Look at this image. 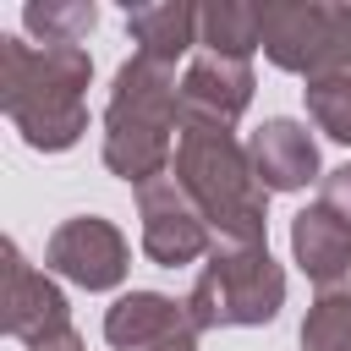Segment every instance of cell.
I'll return each instance as SVG.
<instances>
[{
  "label": "cell",
  "mask_w": 351,
  "mask_h": 351,
  "mask_svg": "<svg viewBox=\"0 0 351 351\" xmlns=\"http://www.w3.org/2000/svg\"><path fill=\"white\" fill-rule=\"evenodd\" d=\"M126 33H132L137 55L176 66L181 55L197 49V5H186V0H143V5H126Z\"/></svg>",
  "instance_id": "13"
},
{
  "label": "cell",
  "mask_w": 351,
  "mask_h": 351,
  "mask_svg": "<svg viewBox=\"0 0 351 351\" xmlns=\"http://www.w3.org/2000/svg\"><path fill=\"white\" fill-rule=\"evenodd\" d=\"M93 60L82 44H27L0 33V110L38 154H66L88 132Z\"/></svg>",
  "instance_id": "1"
},
{
  "label": "cell",
  "mask_w": 351,
  "mask_h": 351,
  "mask_svg": "<svg viewBox=\"0 0 351 351\" xmlns=\"http://www.w3.org/2000/svg\"><path fill=\"white\" fill-rule=\"evenodd\" d=\"M0 329L22 346H38V340H55L71 329L66 291L49 274H38L16 241L0 247Z\"/></svg>",
  "instance_id": "8"
},
{
  "label": "cell",
  "mask_w": 351,
  "mask_h": 351,
  "mask_svg": "<svg viewBox=\"0 0 351 351\" xmlns=\"http://www.w3.org/2000/svg\"><path fill=\"white\" fill-rule=\"evenodd\" d=\"M181 137V77L165 60L132 55L104 104V170L121 176L132 192L170 176Z\"/></svg>",
  "instance_id": "2"
},
{
  "label": "cell",
  "mask_w": 351,
  "mask_h": 351,
  "mask_svg": "<svg viewBox=\"0 0 351 351\" xmlns=\"http://www.w3.org/2000/svg\"><path fill=\"white\" fill-rule=\"evenodd\" d=\"M27 351H88V346H82V335H77V329H66V335L38 340V346H27Z\"/></svg>",
  "instance_id": "19"
},
{
  "label": "cell",
  "mask_w": 351,
  "mask_h": 351,
  "mask_svg": "<svg viewBox=\"0 0 351 351\" xmlns=\"http://www.w3.org/2000/svg\"><path fill=\"white\" fill-rule=\"evenodd\" d=\"M137 219H143V252L159 269H181V263H197L214 252V230L176 176L137 186Z\"/></svg>",
  "instance_id": "7"
},
{
  "label": "cell",
  "mask_w": 351,
  "mask_h": 351,
  "mask_svg": "<svg viewBox=\"0 0 351 351\" xmlns=\"http://www.w3.org/2000/svg\"><path fill=\"white\" fill-rule=\"evenodd\" d=\"M197 49L230 55V60H252L263 49L258 5L252 0H208V5H197Z\"/></svg>",
  "instance_id": "14"
},
{
  "label": "cell",
  "mask_w": 351,
  "mask_h": 351,
  "mask_svg": "<svg viewBox=\"0 0 351 351\" xmlns=\"http://www.w3.org/2000/svg\"><path fill=\"white\" fill-rule=\"evenodd\" d=\"M126 269H132V247L104 214H71L44 241V274H60L82 291H115Z\"/></svg>",
  "instance_id": "6"
},
{
  "label": "cell",
  "mask_w": 351,
  "mask_h": 351,
  "mask_svg": "<svg viewBox=\"0 0 351 351\" xmlns=\"http://www.w3.org/2000/svg\"><path fill=\"white\" fill-rule=\"evenodd\" d=\"M263 55L269 66L324 82L351 71V5L340 0H263Z\"/></svg>",
  "instance_id": "5"
},
{
  "label": "cell",
  "mask_w": 351,
  "mask_h": 351,
  "mask_svg": "<svg viewBox=\"0 0 351 351\" xmlns=\"http://www.w3.org/2000/svg\"><path fill=\"white\" fill-rule=\"evenodd\" d=\"M318 203H324V208H335V214L351 225V165H335V170L318 181Z\"/></svg>",
  "instance_id": "18"
},
{
  "label": "cell",
  "mask_w": 351,
  "mask_h": 351,
  "mask_svg": "<svg viewBox=\"0 0 351 351\" xmlns=\"http://www.w3.org/2000/svg\"><path fill=\"white\" fill-rule=\"evenodd\" d=\"M104 340L115 351H165L176 340H197V329L186 318V302L165 291H126L104 313Z\"/></svg>",
  "instance_id": "10"
},
{
  "label": "cell",
  "mask_w": 351,
  "mask_h": 351,
  "mask_svg": "<svg viewBox=\"0 0 351 351\" xmlns=\"http://www.w3.org/2000/svg\"><path fill=\"white\" fill-rule=\"evenodd\" d=\"M285 307V269L269 258V241H214L203 258L192 291H186V318L192 329H258L274 324Z\"/></svg>",
  "instance_id": "4"
},
{
  "label": "cell",
  "mask_w": 351,
  "mask_h": 351,
  "mask_svg": "<svg viewBox=\"0 0 351 351\" xmlns=\"http://www.w3.org/2000/svg\"><path fill=\"white\" fill-rule=\"evenodd\" d=\"M307 115L324 137L335 143H351V71L346 77H324V82H307Z\"/></svg>",
  "instance_id": "17"
},
{
  "label": "cell",
  "mask_w": 351,
  "mask_h": 351,
  "mask_svg": "<svg viewBox=\"0 0 351 351\" xmlns=\"http://www.w3.org/2000/svg\"><path fill=\"white\" fill-rule=\"evenodd\" d=\"M22 27L38 44H82L99 27V5L93 0H27L22 5Z\"/></svg>",
  "instance_id": "15"
},
{
  "label": "cell",
  "mask_w": 351,
  "mask_h": 351,
  "mask_svg": "<svg viewBox=\"0 0 351 351\" xmlns=\"http://www.w3.org/2000/svg\"><path fill=\"white\" fill-rule=\"evenodd\" d=\"M247 159H252L263 192H302L307 181H324V176H318V143H313V132H307L302 121H291V115L263 121V126L252 132V143H247Z\"/></svg>",
  "instance_id": "11"
},
{
  "label": "cell",
  "mask_w": 351,
  "mask_h": 351,
  "mask_svg": "<svg viewBox=\"0 0 351 351\" xmlns=\"http://www.w3.org/2000/svg\"><path fill=\"white\" fill-rule=\"evenodd\" d=\"M302 351H351V274L313 296L302 318Z\"/></svg>",
  "instance_id": "16"
},
{
  "label": "cell",
  "mask_w": 351,
  "mask_h": 351,
  "mask_svg": "<svg viewBox=\"0 0 351 351\" xmlns=\"http://www.w3.org/2000/svg\"><path fill=\"white\" fill-rule=\"evenodd\" d=\"M291 258L302 263V274H307L318 291L340 285V280L351 274V225H346L335 208H324V203L302 208V214L291 219Z\"/></svg>",
  "instance_id": "12"
},
{
  "label": "cell",
  "mask_w": 351,
  "mask_h": 351,
  "mask_svg": "<svg viewBox=\"0 0 351 351\" xmlns=\"http://www.w3.org/2000/svg\"><path fill=\"white\" fill-rule=\"evenodd\" d=\"M252 104V60L197 49L181 71V126H236Z\"/></svg>",
  "instance_id": "9"
},
{
  "label": "cell",
  "mask_w": 351,
  "mask_h": 351,
  "mask_svg": "<svg viewBox=\"0 0 351 351\" xmlns=\"http://www.w3.org/2000/svg\"><path fill=\"white\" fill-rule=\"evenodd\" d=\"M170 176L203 208L214 241H269V192L225 126H181Z\"/></svg>",
  "instance_id": "3"
}]
</instances>
